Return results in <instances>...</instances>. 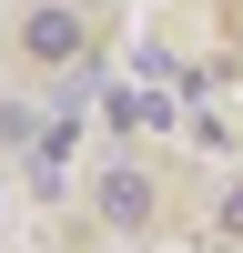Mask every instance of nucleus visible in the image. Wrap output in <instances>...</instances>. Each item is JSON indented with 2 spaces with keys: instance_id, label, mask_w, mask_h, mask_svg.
I'll return each instance as SVG.
<instances>
[{
  "instance_id": "obj_1",
  "label": "nucleus",
  "mask_w": 243,
  "mask_h": 253,
  "mask_svg": "<svg viewBox=\"0 0 243 253\" xmlns=\"http://www.w3.org/2000/svg\"><path fill=\"white\" fill-rule=\"evenodd\" d=\"M81 41H91V31H81V10H31V20H20V51H31L40 71H71Z\"/></svg>"
},
{
  "instance_id": "obj_2",
  "label": "nucleus",
  "mask_w": 243,
  "mask_h": 253,
  "mask_svg": "<svg viewBox=\"0 0 243 253\" xmlns=\"http://www.w3.org/2000/svg\"><path fill=\"white\" fill-rule=\"evenodd\" d=\"M162 122H172L162 91H112V132H162Z\"/></svg>"
},
{
  "instance_id": "obj_3",
  "label": "nucleus",
  "mask_w": 243,
  "mask_h": 253,
  "mask_svg": "<svg viewBox=\"0 0 243 253\" xmlns=\"http://www.w3.org/2000/svg\"><path fill=\"white\" fill-rule=\"evenodd\" d=\"M101 213H112V223H142V213H152L142 172H112V182H101Z\"/></svg>"
},
{
  "instance_id": "obj_4",
  "label": "nucleus",
  "mask_w": 243,
  "mask_h": 253,
  "mask_svg": "<svg viewBox=\"0 0 243 253\" xmlns=\"http://www.w3.org/2000/svg\"><path fill=\"white\" fill-rule=\"evenodd\" d=\"M0 142H10V152L40 142V112H31V101H0Z\"/></svg>"
},
{
  "instance_id": "obj_5",
  "label": "nucleus",
  "mask_w": 243,
  "mask_h": 253,
  "mask_svg": "<svg viewBox=\"0 0 243 253\" xmlns=\"http://www.w3.org/2000/svg\"><path fill=\"white\" fill-rule=\"evenodd\" d=\"M223 233H243V182H233V193H223Z\"/></svg>"
}]
</instances>
